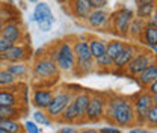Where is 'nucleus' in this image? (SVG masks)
Listing matches in <instances>:
<instances>
[{
    "instance_id": "obj_1",
    "label": "nucleus",
    "mask_w": 157,
    "mask_h": 133,
    "mask_svg": "<svg viewBox=\"0 0 157 133\" xmlns=\"http://www.w3.org/2000/svg\"><path fill=\"white\" fill-rule=\"evenodd\" d=\"M110 126L132 127L135 126V108L130 97L119 94H107L104 118Z\"/></svg>"
},
{
    "instance_id": "obj_2",
    "label": "nucleus",
    "mask_w": 157,
    "mask_h": 133,
    "mask_svg": "<svg viewBox=\"0 0 157 133\" xmlns=\"http://www.w3.org/2000/svg\"><path fill=\"white\" fill-rule=\"evenodd\" d=\"M47 56L58 65L59 71H65V73L76 71V56L70 39H60L56 44H53Z\"/></svg>"
},
{
    "instance_id": "obj_3",
    "label": "nucleus",
    "mask_w": 157,
    "mask_h": 133,
    "mask_svg": "<svg viewBox=\"0 0 157 133\" xmlns=\"http://www.w3.org/2000/svg\"><path fill=\"white\" fill-rule=\"evenodd\" d=\"M73 50H74V56H76V74L77 76L91 74L95 68V62H94V57L89 50L88 38H85V37L76 38L73 42Z\"/></svg>"
},
{
    "instance_id": "obj_4",
    "label": "nucleus",
    "mask_w": 157,
    "mask_h": 133,
    "mask_svg": "<svg viewBox=\"0 0 157 133\" xmlns=\"http://www.w3.org/2000/svg\"><path fill=\"white\" fill-rule=\"evenodd\" d=\"M32 73H33V77L35 80L42 85H53L59 80V76H60V71H59L58 65L47 56L38 57L35 59V64H33V68H32Z\"/></svg>"
},
{
    "instance_id": "obj_5",
    "label": "nucleus",
    "mask_w": 157,
    "mask_h": 133,
    "mask_svg": "<svg viewBox=\"0 0 157 133\" xmlns=\"http://www.w3.org/2000/svg\"><path fill=\"white\" fill-rule=\"evenodd\" d=\"M133 18H135V12L130 8H127V6L118 8L115 12L110 14L109 32L115 33L121 38H127L128 37V27H130V23Z\"/></svg>"
},
{
    "instance_id": "obj_6",
    "label": "nucleus",
    "mask_w": 157,
    "mask_h": 133,
    "mask_svg": "<svg viewBox=\"0 0 157 133\" xmlns=\"http://www.w3.org/2000/svg\"><path fill=\"white\" fill-rule=\"evenodd\" d=\"M106 103H107V94L103 92H91L89 104L85 112L82 124L86 123H98L104 118V111H106Z\"/></svg>"
},
{
    "instance_id": "obj_7",
    "label": "nucleus",
    "mask_w": 157,
    "mask_h": 133,
    "mask_svg": "<svg viewBox=\"0 0 157 133\" xmlns=\"http://www.w3.org/2000/svg\"><path fill=\"white\" fill-rule=\"evenodd\" d=\"M74 94H76V92H73V91L68 89L67 86H65V88H60V89H58V91L55 92L50 106L45 109V114L48 115V118H50L52 121H56L59 116H60V114L65 111V108L73 101Z\"/></svg>"
},
{
    "instance_id": "obj_8",
    "label": "nucleus",
    "mask_w": 157,
    "mask_h": 133,
    "mask_svg": "<svg viewBox=\"0 0 157 133\" xmlns=\"http://www.w3.org/2000/svg\"><path fill=\"white\" fill-rule=\"evenodd\" d=\"M157 59V55H154L151 50H139L135 57L128 62L125 67V76L128 77H137L148 65H151Z\"/></svg>"
},
{
    "instance_id": "obj_9",
    "label": "nucleus",
    "mask_w": 157,
    "mask_h": 133,
    "mask_svg": "<svg viewBox=\"0 0 157 133\" xmlns=\"http://www.w3.org/2000/svg\"><path fill=\"white\" fill-rule=\"evenodd\" d=\"M132 98L133 108H135V124L137 126H145L147 121V112L153 106V95L150 94L147 89L142 92L135 94Z\"/></svg>"
},
{
    "instance_id": "obj_10",
    "label": "nucleus",
    "mask_w": 157,
    "mask_h": 133,
    "mask_svg": "<svg viewBox=\"0 0 157 133\" xmlns=\"http://www.w3.org/2000/svg\"><path fill=\"white\" fill-rule=\"evenodd\" d=\"M32 21H35L38 24L41 32H50L52 27L55 26V15L48 6V3L45 2H38L35 9H33V15H32Z\"/></svg>"
},
{
    "instance_id": "obj_11",
    "label": "nucleus",
    "mask_w": 157,
    "mask_h": 133,
    "mask_svg": "<svg viewBox=\"0 0 157 133\" xmlns=\"http://www.w3.org/2000/svg\"><path fill=\"white\" fill-rule=\"evenodd\" d=\"M23 86L17 82L8 88H0V106H21Z\"/></svg>"
},
{
    "instance_id": "obj_12",
    "label": "nucleus",
    "mask_w": 157,
    "mask_h": 133,
    "mask_svg": "<svg viewBox=\"0 0 157 133\" xmlns=\"http://www.w3.org/2000/svg\"><path fill=\"white\" fill-rule=\"evenodd\" d=\"M139 50H140V47L137 44H127L125 42V45L121 50V53L113 59V71L125 70V67L128 65V62L135 57V55H136Z\"/></svg>"
},
{
    "instance_id": "obj_13",
    "label": "nucleus",
    "mask_w": 157,
    "mask_h": 133,
    "mask_svg": "<svg viewBox=\"0 0 157 133\" xmlns=\"http://www.w3.org/2000/svg\"><path fill=\"white\" fill-rule=\"evenodd\" d=\"M53 95H55V92L50 88L36 86L32 91V104L39 111H45L50 106V103L53 100Z\"/></svg>"
},
{
    "instance_id": "obj_14",
    "label": "nucleus",
    "mask_w": 157,
    "mask_h": 133,
    "mask_svg": "<svg viewBox=\"0 0 157 133\" xmlns=\"http://www.w3.org/2000/svg\"><path fill=\"white\" fill-rule=\"evenodd\" d=\"M89 27L92 29H109L110 26V12L104 9H94L86 18Z\"/></svg>"
},
{
    "instance_id": "obj_15",
    "label": "nucleus",
    "mask_w": 157,
    "mask_h": 133,
    "mask_svg": "<svg viewBox=\"0 0 157 133\" xmlns=\"http://www.w3.org/2000/svg\"><path fill=\"white\" fill-rule=\"evenodd\" d=\"M2 37L6 38L8 41H11L12 44H20V42H24V30L20 24V21H9V23H5L3 26V30H2Z\"/></svg>"
},
{
    "instance_id": "obj_16",
    "label": "nucleus",
    "mask_w": 157,
    "mask_h": 133,
    "mask_svg": "<svg viewBox=\"0 0 157 133\" xmlns=\"http://www.w3.org/2000/svg\"><path fill=\"white\" fill-rule=\"evenodd\" d=\"M29 53H32V50L29 49V44L27 42H20L12 45L5 55H6V64H12V62H24Z\"/></svg>"
},
{
    "instance_id": "obj_17",
    "label": "nucleus",
    "mask_w": 157,
    "mask_h": 133,
    "mask_svg": "<svg viewBox=\"0 0 157 133\" xmlns=\"http://www.w3.org/2000/svg\"><path fill=\"white\" fill-rule=\"evenodd\" d=\"M70 8H71L73 15L78 20H86L89 17V14L94 11L91 0H71Z\"/></svg>"
},
{
    "instance_id": "obj_18",
    "label": "nucleus",
    "mask_w": 157,
    "mask_h": 133,
    "mask_svg": "<svg viewBox=\"0 0 157 133\" xmlns=\"http://www.w3.org/2000/svg\"><path fill=\"white\" fill-rule=\"evenodd\" d=\"M89 98H91V91H78V92H76L74 97H73V101H71V103L74 104L77 114L80 115V118H82L78 124H82V121H83L85 112H86L88 104H89Z\"/></svg>"
},
{
    "instance_id": "obj_19",
    "label": "nucleus",
    "mask_w": 157,
    "mask_h": 133,
    "mask_svg": "<svg viewBox=\"0 0 157 133\" xmlns=\"http://www.w3.org/2000/svg\"><path fill=\"white\" fill-rule=\"evenodd\" d=\"M136 80L144 89H147L154 80H157V59L151 65H148V67L136 77Z\"/></svg>"
},
{
    "instance_id": "obj_20",
    "label": "nucleus",
    "mask_w": 157,
    "mask_h": 133,
    "mask_svg": "<svg viewBox=\"0 0 157 133\" xmlns=\"http://www.w3.org/2000/svg\"><path fill=\"white\" fill-rule=\"evenodd\" d=\"M139 41L142 44H145L148 47V50L153 49V47H157V27L153 23L147 21V24L144 27V32H142Z\"/></svg>"
},
{
    "instance_id": "obj_21",
    "label": "nucleus",
    "mask_w": 157,
    "mask_h": 133,
    "mask_svg": "<svg viewBox=\"0 0 157 133\" xmlns=\"http://www.w3.org/2000/svg\"><path fill=\"white\" fill-rule=\"evenodd\" d=\"M80 119H82V118H80V115L77 114V111H76L74 104H73V103H70L56 121L60 123V124H73V126H76V124L80 123Z\"/></svg>"
},
{
    "instance_id": "obj_22",
    "label": "nucleus",
    "mask_w": 157,
    "mask_h": 133,
    "mask_svg": "<svg viewBox=\"0 0 157 133\" xmlns=\"http://www.w3.org/2000/svg\"><path fill=\"white\" fill-rule=\"evenodd\" d=\"M27 112L21 106H0V119H18Z\"/></svg>"
},
{
    "instance_id": "obj_23",
    "label": "nucleus",
    "mask_w": 157,
    "mask_h": 133,
    "mask_svg": "<svg viewBox=\"0 0 157 133\" xmlns=\"http://www.w3.org/2000/svg\"><path fill=\"white\" fill-rule=\"evenodd\" d=\"M88 44H89V50L94 59L103 56L106 53V41L97 37H89L88 38Z\"/></svg>"
},
{
    "instance_id": "obj_24",
    "label": "nucleus",
    "mask_w": 157,
    "mask_h": 133,
    "mask_svg": "<svg viewBox=\"0 0 157 133\" xmlns=\"http://www.w3.org/2000/svg\"><path fill=\"white\" fill-rule=\"evenodd\" d=\"M145 24H147L145 20L135 17V18L132 20V23H130V27H128V37H127V38L133 39V41H139L140 35H142V32H144Z\"/></svg>"
},
{
    "instance_id": "obj_25",
    "label": "nucleus",
    "mask_w": 157,
    "mask_h": 133,
    "mask_svg": "<svg viewBox=\"0 0 157 133\" xmlns=\"http://www.w3.org/2000/svg\"><path fill=\"white\" fill-rule=\"evenodd\" d=\"M6 70L15 77L17 80L26 77L27 73H29V67L26 65V62H12V64H8L6 65Z\"/></svg>"
},
{
    "instance_id": "obj_26",
    "label": "nucleus",
    "mask_w": 157,
    "mask_h": 133,
    "mask_svg": "<svg viewBox=\"0 0 157 133\" xmlns=\"http://www.w3.org/2000/svg\"><path fill=\"white\" fill-rule=\"evenodd\" d=\"M124 45H125V42L121 41V39L106 41V55L109 57H112V59H115V57L121 53V50L124 49Z\"/></svg>"
},
{
    "instance_id": "obj_27",
    "label": "nucleus",
    "mask_w": 157,
    "mask_h": 133,
    "mask_svg": "<svg viewBox=\"0 0 157 133\" xmlns=\"http://www.w3.org/2000/svg\"><path fill=\"white\" fill-rule=\"evenodd\" d=\"M0 127L6 133H23L24 127L18 119H0Z\"/></svg>"
},
{
    "instance_id": "obj_28",
    "label": "nucleus",
    "mask_w": 157,
    "mask_h": 133,
    "mask_svg": "<svg viewBox=\"0 0 157 133\" xmlns=\"http://www.w3.org/2000/svg\"><path fill=\"white\" fill-rule=\"evenodd\" d=\"M153 14H154V5H137V8H136L137 18H142V20H145V21H148V20L153 17Z\"/></svg>"
},
{
    "instance_id": "obj_29",
    "label": "nucleus",
    "mask_w": 157,
    "mask_h": 133,
    "mask_svg": "<svg viewBox=\"0 0 157 133\" xmlns=\"http://www.w3.org/2000/svg\"><path fill=\"white\" fill-rule=\"evenodd\" d=\"M12 11H14V8L11 6V3L6 6V5H2V11H0V20L3 21V23H9V21H17L18 18V15L14 12L12 14Z\"/></svg>"
},
{
    "instance_id": "obj_30",
    "label": "nucleus",
    "mask_w": 157,
    "mask_h": 133,
    "mask_svg": "<svg viewBox=\"0 0 157 133\" xmlns=\"http://www.w3.org/2000/svg\"><path fill=\"white\" fill-rule=\"evenodd\" d=\"M94 62H95V67H97L98 70H103V71L113 70V59H112V57H109L106 53H104L103 56L94 59Z\"/></svg>"
},
{
    "instance_id": "obj_31",
    "label": "nucleus",
    "mask_w": 157,
    "mask_h": 133,
    "mask_svg": "<svg viewBox=\"0 0 157 133\" xmlns=\"http://www.w3.org/2000/svg\"><path fill=\"white\" fill-rule=\"evenodd\" d=\"M32 116H33V121L38 124V126H44V127H50L52 126V119L48 118V115L45 114V111H39V109H36L33 114H32Z\"/></svg>"
},
{
    "instance_id": "obj_32",
    "label": "nucleus",
    "mask_w": 157,
    "mask_h": 133,
    "mask_svg": "<svg viewBox=\"0 0 157 133\" xmlns=\"http://www.w3.org/2000/svg\"><path fill=\"white\" fill-rule=\"evenodd\" d=\"M17 82H18V80L12 76L6 68L0 70V88H8V86H11V85H14V83H17Z\"/></svg>"
},
{
    "instance_id": "obj_33",
    "label": "nucleus",
    "mask_w": 157,
    "mask_h": 133,
    "mask_svg": "<svg viewBox=\"0 0 157 133\" xmlns=\"http://www.w3.org/2000/svg\"><path fill=\"white\" fill-rule=\"evenodd\" d=\"M145 126H150V127H157V106H151L147 112V121H145Z\"/></svg>"
},
{
    "instance_id": "obj_34",
    "label": "nucleus",
    "mask_w": 157,
    "mask_h": 133,
    "mask_svg": "<svg viewBox=\"0 0 157 133\" xmlns=\"http://www.w3.org/2000/svg\"><path fill=\"white\" fill-rule=\"evenodd\" d=\"M23 127H24V133H41V127L35 121H30V119L26 121L23 124Z\"/></svg>"
},
{
    "instance_id": "obj_35",
    "label": "nucleus",
    "mask_w": 157,
    "mask_h": 133,
    "mask_svg": "<svg viewBox=\"0 0 157 133\" xmlns=\"http://www.w3.org/2000/svg\"><path fill=\"white\" fill-rule=\"evenodd\" d=\"M12 45H15V44H12L11 41H8L6 38H3V37L0 35V53H6Z\"/></svg>"
},
{
    "instance_id": "obj_36",
    "label": "nucleus",
    "mask_w": 157,
    "mask_h": 133,
    "mask_svg": "<svg viewBox=\"0 0 157 133\" xmlns=\"http://www.w3.org/2000/svg\"><path fill=\"white\" fill-rule=\"evenodd\" d=\"M77 132H78V129L76 126H73V124H65L63 127L59 129L58 133H77Z\"/></svg>"
},
{
    "instance_id": "obj_37",
    "label": "nucleus",
    "mask_w": 157,
    "mask_h": 133,
    "mask_svg": "<svg viewBox=\"0 0 157 133\" xmlns=\"http://www.w3.org/2000/svg\"><path fill=\"white\" fill-rule=\"evenodd\" d=\"M98 132L100 133H122V130L119 127H117V126H107V127H101Z\"/></svg>"
},
{
    "instance_id": "obj_38",
    "label": "nucleus",
    "mask_w": 157,
    "mask_h": 133,
    "mask_svg": "<svg viewBox=\"0 0 157 133\" xmlns=\"http://www.w3.org/2000/svg\"><path fill=\"white\" fill-rule=\"evenodd\" d=\"M94 9H104L107 6V0H91Z\"/></svg>"
},
{
    "instance_id": "obj_39",
    "label": "nucleus",
    "mask_w": 157,
    "mask_h": 133,
    "mask_svg": "<svg viewBox=\"0 0 157 133\" xmlns=\"http://www.w3.org/2000/svg\"><path fill=\"white\" fill-rule=\"evenodd\" d=\"M127 133H156L153 132V130H148V129H145V127H142V126H139V127H133V129H130Z\"/></svg>"
},
{
    "instance_id": "obj_40",
    "label": "nucleus",
    "mask_w": 157,
    "mask_h": 133,
    "mask_svg": "<svg viewBox=\"0 0 157 133\" xmlns=\"http://www.w3.org/2000/svg\"><path fill=\"white\" fill-rule=\"evenodd\" d=\"M147 91H148V92H150L151 95L157 94V80H154V82H153V83H151V85L147 88Z\"/></svg>"
},
{
    "instance_id": "obj_41",
    "label": "nucleus",
    "mask_w": 157,
    "mask_h": 133,
    "mask_svg": "<svg viewBox=\"0 0 157 133\" xmlns=\"http://www.w3.org/2000/svg\"><path fill=\"white\" fill-rule=\"evenodd\" d=\"M77 133H100V132H98V129H94V127H83Z\"/></svg>"
},
{
    "instance_id": "obj_42",
    "label": "nucleus",
    "mask_w": 157,
    "mask_h": 133,
    "mask_svg": "<svg viewBox=\"0 0 157 133\" xmlns=\"http://www.w3.org/2000/svg\"><path fill=\"white\" fill-rule=\"evenodd\" d=\"M136 5H156L157 0H135Z\"/></svg>"
},
{
    "instance_id": "obj_43",
    "label": "nucleus",
    "mask_w": 157,
    "mask_h": 133,
    "mask_svg": "<svg viewBox=\"0 0 157 133\" xmlns=\"http://www.w3.org/2000/svg\"><path fill=\"white\" fill-rule=\"evenodd\" d=\"M44 53H45V49H38L36 52H35V57L38 59V57H41V56H44Z\"/></svg>"
},
{
    "instance_id": "obj_44",
    "label": "nucleus",
    "mask_w": 157,
    "mask_h": 133,
    "mask_svg": "<svg viewBox=\"0 0 157 133\" xmlns=\"http://www.w3.org/2000/svg\"><path fill=\"white\" fill-rule=\"evenodd\" d=\"M0 62H6V55L5 53H0Z\"/></svg>"
},
{
    "instance_id": "obj_45",
    "label": "nucleus",
    "mask_w": 157,
    "mask_h": 133,
    "mask_svg": "<svg viewBox=\"0 0 157 133\" xmlns=\"http://www.w3.org/2000/svg\"><path fill=\"white\" fill-rule=\"evenodd\" d=\"M148 21H150V23H153V24H154V26L157 27V18H154V17H151V18L148 20Z\"/></svg>"
},
{
    "instance_id": "obj_46",
    "label": "nucleus",
    "mask_w": 157,
    "mask_h": 133,
    "mask_svg": "<svg viewBox=\"0 0 157 133\" xmlns=\"http://www.w3.org/2000/svg\"><path fill=\"white\" fill-rule=\"evenodd\" d=\"M153 104H154V106H157V94L153 95Z\"/></svg>"
},
{
    "instance_id": "obj_47",
    "label": "nucleus",
    "mask_w": 157,
    "mask_h": 133,
    "mask_svg": "<svg viewBox=\"0 0 157 133\" xmlns=\"http://www.w3.org/2000/svg\"><path fill=\"white\" fill-rule=\"evenodd\" d=\"M153 17H154V18H157V3L154 5V14H153Z\"/></svg>"
},
{
    "instance_id": "obj_48",
    "label": "nucleus",
    "mask_w": 157,
    "mask_h": 133,
    "mask_svg": "<svg viewBox=\"0 0 157 133\" xmlns=\"http://www.w3.org/2000/svg\"><path fill=\"white\" fill-rule=\"evenodd\" d=\"M3 26H5V23L0 20V35H2V30H3Z\"/></svg>"
},
{
    "instance_id": "obj_49",
    "label": "nucleus",
    "mask_w": 157,
    "mask_h": 133,
    "mask_svg": "<svg viewBox=\"0 0 157 133\" xmlns=\"http://www.w3.org/2000/svg\"><path fill=\"white\" fill-rule=\"evenodd\" d=\"M27 2H30V3H38L39 0H27Z\"/></svg>"
},
{
    "instance_id": "obj_50",
    "label": "nucleus",
    "mask_w": 157,
    "mask_h": 133,
    "mask_svg": "<svg viewBox=\"0 0 157 133\" xmlns=\"http://www.w3.org/2000/svg\"><path fill=\"white\" fill-rule=\"evenodd\" d=\"M5 2H6V3H11V5L14 3V0H5Z\"/></svg>"
},
{
    "instance_id": "obj_51",
    "label": "nucleus",
    "mask_w": 157,
    "mask_h": 133,
    "mask_svg": "<svg viewBox=\"0 0 157 133\" xmlns=\"http://www.w3.org/2000/svg\"><path fill=\"white\" fill-rule=\"evenodd\" d=\"M0 133H6V132H5V130H3V129H2V127H0Z\"/></svg>"
},
{
    "instance_id": "obj_52",
    "label": "nucleus",
    "mask_w": 157,
    "mask_h": 133,
    "mask_svg": "<svg viewBox=\"0 0 157 133\" xmlns=\"http://www.w3.org/2000/svg\"><path fill=\"white\" fill-rule=\"evenodd\" d=\"M0 11H2V3H0Z\"/></svg>"
},
{
    "instance_id": "obj_53",
    "label": "nucleus",
    "mask_w": 157,
    "mask_h": 133,
    "mask_svg": "<svg viewBox=\"0 0 157 133\" xmlns=\"http://www.w3.org/2000/svg\"><path fill=\"white\" fill-rule=\"evenodd\" d=\"M23 133H24V132H23Z\"/></svg>"
}]
</instances>
